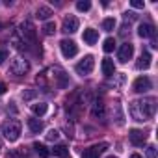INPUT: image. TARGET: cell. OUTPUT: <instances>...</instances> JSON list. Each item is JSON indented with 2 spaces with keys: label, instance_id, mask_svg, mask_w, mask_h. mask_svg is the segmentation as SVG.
I'll return each mask as SVG.
<instances>
[{
  "label": "cell",
  "instance_id": "6da1fadb",
  "mask_svg": "<svg viewBox=\"0 0 158 158\" xmlns=\"http://www.w3.org/2000/svg\"><path fill=\"white\" fill-rule=\"evenodd\" d=\"M154 114H156V99L154 97H145V99H138V101L130 102V115L138 123L149 121Z\"/></svg>",
  "mask_w": 158,
  "mask_h": 158
},
{
  "label": "cell",
  "instance_id": "7a4b0ae2",
  "mask_svg": "<svg viewBox=\"0 0 158 158\" xmlns=\"http://www.w3.org/2000/svg\"><path fill=\"white\" fill-rule=\"evenodd\" d=\"M0 130H2V134H4V138L8 141H17L19 136H21V121L8 119V121H4V125H2Z\"/></svg>",
  "mask_w": 158,
  "mask_h": 158
},
{
  "label": "cell",
  "instance_id": "3957f363",
  "mask_svg": "<svg viewBox=\"0 0 158 158\" xmlns=\"http://www.w3.org/2000/svg\"><path fill=\"white\" fill-rule=\"evenodd\" d=\"M21 37H23L24 48L35 45V28H34V24H32L30 21H26V23L21 24Z\"/></svg>",
  "mask_w": 158,
  "mask_h": 158
},
{
  "label": "cell",
  "instance_id": "277c9868",
  "mask_svg": "<svg viewBox=\"0 0 158 158\" xmlns=\"http://www.w3.org/2000/svg\"><path fill=\"white\" fill-rule=\"evenodd\" d=\"M93 67H95V60H93V56H84V60H80V61H78L76 63V73L78 74H80V76H88L91 71H93Z\"/></svg>",
  "mask_w": 158,
  "mask_h": 158
},
{
  "label": "cell",
  "instance_id": "5b68a950",
  "mask_svg": "<svg viewBox=\"0 0 158 158\" xmlns=\"http://www.w3.org/2000/svg\"><path fill=\"white\" fill-rule=\"evenodd\" d=\"M10 71H11L13 74H17V76H24V74L30 71V63H28L24 58H15V60L11 61V65H10Z\"/></svg>",
  "mask_w": 158,
  "mask_h": 158
},
{
  "label": "cell",
  "instance_id": "8992f818",
  "mask_svg": "<svg viewBox=\"0 0 158 158\" xmlns=\"http://www.w3.org/2000/svg\"><path fill=\"white\" fill-rule=\"evenodd\" d=\"M60 48H61V54H63L65 58H74V56L78 54V47H76V43L71 41V39H63V41L60 43Z\"/></svg>",
  "mask_w": 158,
  "mask_h": 158
},
{
  "label": "cell",
  "instance_id": "52a82bcc",
  "mask_svg": "<svg viewBox=\"0 0 158 158\" xmlns=\"http://www.w3.org/2000/svg\"><path fill=\"white\" fill-rule=\"evenodd\" d=\"M132 56H134V45L132 43H123L119 52H117V60L121 63H127L128 60H132Z\"/></svg>",
  "mask_w": 158,
  "mask_h": 158
},
{
  "label": "cell",
  "instance_id": "ba28073f",
  "mask_svg": "<svg viewBox=\"0 0 158 158\" xmlns=\"http://www.w3.org/2000/svg\"><path fill=\"white\" fill-rule=\"evenodd\" d=\"M106 149H108V143H104V141H102V143H97V145L86 149V151L82 152V158H99Z\"/></svg>",
  "mask_w": 158,
  "mask_h": 158
},
{
  "label": "cell",
  "instance_id": "9c48e42d",
  "mask_svg": "<svg viewBox=\"0 0 158 158\" xmlns=\"http://www.w3.org/2000/svg\"><path fill=\"white\" fill-rule=\"evenodd\" d=\"M132 88H134L136 93H145V91H149L152 88V82H151L149 76H139V78H136V80H134V86Z\"/></svg>",
  "mask_w": 158,
  "mask_h": 158
},
{
  "label": "cell",
  "instance_id": "30bf717a",
  "mask_svg": "<svg viewBox=\"0 0 158 158\" xmlns=\"http://www.w3.org/2000/svg\"><path fill=\"white\" fill-rule=\"evenodd\" d=\"M78 19L76 17H73V15H67L65 19H63V24H61V32H65V34H74L76 30H78Z\"/></svg>",
  "mask_w": 158,
  "mask_h": 158
},
{
  "label": "cell",
  "instance_id": "8fae6325",
  "mask_svg": "<svg viewBox=\"0 0 158 158\" xmlns=\"http://www.w3.org/2000/svg\"><path fill=\"white\" fill-rule=\"evenodd\" d=\"M128 138H130L132 145H136V147H143L145 141H147V134L143 130H138V128H132L130 134H128Z\"/></svg>",
  "mask_w": 158,
  "mask_h": 158
},
{
  "label": "cell",
  "instance_id": "7c38bea8",
  "mask_svg": "<svg viewBox=\"0 0 158 158\" xmlns=\"http://www.w3.org/2000/svg\"><path fill=\"white\" fill-rule=\"evenodd\" d=\"M52 73H54V78L58 80V86H60V88H67V86H69V74H67L61 67H54Z\"/></svg>",
  "mask_w": 158,
  "mask_h": 158
},
{
  "label": "cell",
  "instance_id": "4fadbf2b",
  "mask_svg": "<svg viewBox=\"0 0 158 158\" xmlns=\"http://www.w3.org/2000/svg\"><path fill=\"white\" fill-rule=\"evenodd\" d=\"M154 34H156V30H154V26L149 24V23L139 24V28H138V35L143 37V39H147V37H154Z\"/></svg>",
  "mask_w": 158,
  "mask_h": 158
},
{
  "label": "cell",
  "instance_id": "5bb4252c",
  "mask_svg": "<svg viewBox=\"0 0 158 158\" xmlns=\"http://www.w3.org/2000/svg\"><path fill=\"white\" fill-rule=\"evenodd\" d=\"M82 39H84L88 45H95V43L99 41V32H97V30H93V28H88V30H84Z\"/></svg>",
  "mask_w": 158,
  "mask_h": 158
},
{
  "label": "cell",
  "instance_id": "9a60e30c",
  "mask_svg": "<svg viewBox=\"0 0 158 158\" xmlns=\"http://www.w3.org/2000/svg\"><path fill=\"white\" fill-rule=\"evenodd\" d=\"M101 67H102V74H104V76H114V74H115V65H114V60L104 58Z\"/></svg>",
  "mask_w": 158,
  "mask_h": 158
},
{
  "label": "cell",
  "instance_id": "2e32d148",
  "mask_svg": "<svg viewBox=\"0 0 158 158\" xmlns=\"http://www.w3.org/2000/svg\"><path fill=\"white\" fill-rule=\"evenodd\" d=\"M28 128H30L34 134H39V132L45 130V125H43V121H39V119H35V117H30V119H28Z\"/></svg>",
  "mask_w": 158,
  "mask_h": 158
},
{
  "label": "cell",
  "instance_id": "e0dca14e",
  "mask_svg": "<svg viewBox=\"0 0 158 158\" xmlns=\"http://www.w3.org/2000/svg\"><path fill=\"white\" fill-rule=\"evenodd\" d=\"M136 67L138 69H149L151 67V54L149 52H141L139 60L136 61Z\"/></svg>",
  "mask_w": 158,
  "mask_h": 158
},
{
  "label": "cell",
  "instance_id": "ac0fdd59",
  "mask_svg": "<svg viewBox=\"0 0 158 158\" xmlns=\"http://www.w3.org/2000/svg\"><path fill=\"white\" fill-rule=\"evenodd\" d=\"M52 152H54V156H58V158H69V156H71V152H69L67 145H63V143L56 145V147L52 149Z\"/></svg>",
  "mask_w": 158,
  "mask_h": 158
},
{
  "label": "cell",
  "instance_id": "d6986e66",
  "mask_svg": "<svg viewBox=\"0 0 158 158\" xmlns=\"http://www.w3.org/2000/svg\"><path fill=\"white\" fill-rule=\"evenodd\" d=\"M30 108H32V112H34L35 115H39V117H41V115H45V114H47L48 104H47V102H34Z\"/></svg>",
  "mask_w": 158,
  "mask_h": 158
},
{
  "label": "cell",
  "instance_id": "ffe728a7",
  "mask_svg": "<svg viewBox=\"0 0 158 158\" xmlns=\"http://www.w3.org/2000/svg\"><path fill=\"white\" fill-rule=\"evenodd\" d=\"M50 15H52V10L47 8V6H39L37 11H35V17H37V19H43V21H47Z\"/></svg>",
  "mask_w": 158,
  "mask_h": 158
},
{
  "label": "cell",
  "instance_id": "44dd1931",
  "mask_svg": "<svg viewBox=\"0 0 158 158\" xmlns=\"http://www.w3.org/2000/svg\"><path fill=\"white\" fill-rule=\"evenodd\" d=\"M91 115L97 117V119H104V104L102 102H95L93 110H91Z\"/></svg>",
  "mask_w": 158,
  "mask_h": 158
},
{
  "label": "cell",
  "instance_id": "7402d4cb",
  "mask_svg": "<svg viewBox=\"0 0 158 158\" xmlns=\"http://www.w3.org/2000/svg\"><path fill=\"white\" fill-rule=\"evenodd\" d=\"M34 151H35V154H37L39 158H48V149H47L43 143L35 141V143H34Z\"/></svg>",
  "mask_w": 158,
  "mask_h": 158
},
{
  "label": "cell",
  "instance_id": "603a6c76",
  "mask_svg": "<svg viewBox=\"0 0 158 158\" xmlns=\"http://www.w3.org/2000/svg\"><path fill=\"white\" fill-rule=\"evenodd\" d=\"M114 28H115V19H114V17H108V19H104V21H102V30L112 32Z\"/></svg>",
  "mask_w": 158,
  "mask_h": 158
},
{
  "label": "cell",
  "instance_id": "cb8c5ba5",
  "mask_svg": "<svg viewBox=\"0 0 158 158\" xmlns=\"http://www.w3.org/2000/svg\"><path fill=\"white\" fill-rule=\"evenodd\" d=\"M91 8V2H89V0H78V2H76V10L78 11H88Z\"/></svg>",
  "mask_w": 158,
  "mask_h": 158
},
{
  "label": "cell",
  "instance_id": "d4e9b609",
  "mask_svg": "<svg viewBox=\"0 0 158 158\" xmlns=\"http://www.w3.org/2000/svg\"><path fill=\"white\" fill-rule=\"evenodd\" d=\"M102 48H104V52H112V50L115 48V39H112V37L104 39V45H102Z\"/></svg>",
  "mask_w": 158,
  "mask_h": 158
},
{
  "label": "cell",
  "instance_id": "484cf974",
  "mask_svg": "<svg viewBox=\"0 0 158 158\" xmlns=\"http://www.w3.org/2000/svg\"><path fill=\"white\" fill-rule=\"evenodd\" d=\"M43 32H45V35H52V34L56 32V24H54V23H47V24L43 26Z\"/></svg>",
  "mask_w": 158,
  "mask_h": 158
},
{
  "label": "cell",
  "instance_id": "4316f807",
  "mask_svg": "<svg viewBox=\"0 0 158 158\" xmlns=\"http://www.w3.org/2000/svg\"><path fill=\"white\" fill-rule=\"evenodd\" d=\"M58 138H60V132H58V130H54V128L48 130V134H47V139H48V141H56Z\"/></svg>",
  "mask_w": 158,
  "mask_h": 158
},
{
  "label": "cell",
  "instance_id": "83f0119b",
  "mask_svg": "<svg viewBox=\"0 0 158 158\" xmlns=\"http://www.w3.org/2000/svg\"><path fill=\"white\" fill-rule=\"evenodd\" d=\"M147 158H156V147L154 145L147 147Z\"/></svg>",
  "mask_w": 158,
  "mask_h": 158
},
{
  "label": "cell",
  "instance_id": "f1b7e54d",
  "mask_svg": "<svg viewBox=\"0 0 158 158\" xmlns=\"http://www.w3.org/2000/svg\"><path fill=\"white\" fill-rule=\"evenodd\" d=\"M130 6L136 8V10H143V8H145V2H141V0H132Z\"/></svg>",
  "mask_w": 158,
  "mask_h": 158
},
{
  "label": "cell",
  "instance_id": "f546056e",
  "mask_svg": "<svg viewBox=\"0 0 158 158\" xmlns=\"http://www.w3.org/2000/svg\"><path fill=\"white\" fill-rule=\"evenodd\" d=\"M123 17H125V21H128V23H130V21H136V17H138V15H136L134 11H127Z\"/></svg>",
  "mask_w": 158,
  "mask_h": 158
},
{
  "label": "cell",
  "instance_id": "4dcf8cb0",
  "mask_svg": "<svg viewBox=\"0 0 158 158\" xmlns=\"http://www.w3.org/2000/svg\"><path fill=\"white\" fill-rule=\"evenodd\" d=\"M8 60V50L6 48H0V63H4Z\"/></svg>",
  "mask_w": 158,
  "mask_h": 158
},
{
  "label": "cell",
  "instance_id": "1f68e13d",
  "mask_svg": "<svg viewBox=\"0 0 158 158\" xmlns=\"http://www.w3.org/2000/svg\"><path fill=\"white\" fill-rule=\"evenodd\" d=\"M35 97V91H26V93H23V99H26V101H30V99H34Z\"/></svg>",
  "mask_w": 158,
  "mask_h": 158
},
{
  "label": "cell",
  "instance_id": "d6a6232c",
  "mask_svg": "<svg viewBox=\"0 0 158 158\" xmlns=\"http://www.w3.org/2000/svg\"><path fill=\"white\" fill-rule=\"evenodd\" d=\"M4 91H6V86H4V84H0V95H2Z\"/></svg>",
  "mask_w": 158,
  "mask_h": 158
},
{
  "label": "cell",
  "instance_id": "836d02e7",
  "mask_svg": "<svg viewBox=\"0 0 158 158\" xmlns=\"http://www.w3.org/2000/svg\"><path fill=\"white\" fill-rule=\"evenodd\" d=\"M8 158H21V154H17V152H13V154H10Z\"/></svg>",
  "mask_w": 158,
  "mask_h": 158
},
{
  "label": "cell",
  "instance_id": "e575fe53",
  "mask_svg": "<svg viewBox=\"0 0 158 158\" xmlns=\"http://www.w3.org/2000/svg\"><path fill=\"white\" fill-rule=\"evenodd\" d=\"M130 158H141V156H139V154H136V152H134V154H130Z\"/></svg>",
  "mask_w": 158,
  "mask_h": 158
},
{
  "label": "cell",
  "instance_id": "d590c367",
  "mask_svg": "<svg viewBox=\"0 0 158 158\" xmlns=\"http://www.w3.org/2000/svg\"><path fill=\"white\" fill-rule=\"evenodd\" d=\"M110 158H115V156H110Z\"/></svg>",
  "mask_w": 158,
  "mask_h": 158
}]
</instances>
